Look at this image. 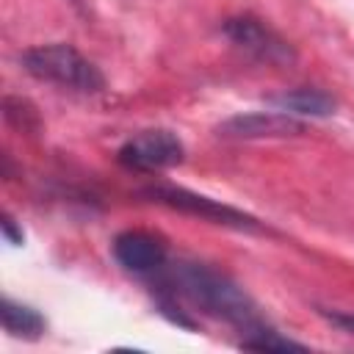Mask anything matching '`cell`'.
<instances>
[{"mask_svg": "<svg viewBox=\"0 0 354 354\" xmlns=\"http://www.w3.org/2000/svg\"><path fill=\"white\" fill-rule=\"evenodd\" d=\"M241 348H252V351H304L307 346L293 340V337H285L282 332L260 324L254 329H249L241 340Z\"/></svg>", "mask_w": 354, "mask_h": 354, "instance_id": "cell-10", "label": "cell"}, {"mask_svg": "<svg viewBox=\"0 0 354 354\" xmlns=\"http://www.w3.org/2000/svg\"><path fill=\"white\" fill-rule=\"evenodd\" d=\"M304 130V122L285 113V111H252V113H235L227 122L218 124V136L224 138H285L299 136Z\"/></svg>", "mask_w": 354, "mask_h": 354, "instance_id": "cell-6", "label": "cell"}, {"mask_svg": "<svg viewBox=\"0 0 354 354\" xmlns=\"http://www.w3.org/2000/svg\"><path fill=\"white\" fill-rule=\"evenodd\" d=\"M22 66L28 75H33L36 80H47L72 91H83V94H94L105 88V75L100 72V66L94 61H88L80 50H75L72 44H39L30 47L19 55Z\"/></svg>", "mask_w": 354, "mask_h": 354, "instance_id": "cell-2", "label": "cell"}, {"mask_svg": "<svg viewBox=\"0 0 354 354\" xmlns=\"http://www.w3.org/2000/svg\"><path fill=\"white\" fill-rule=\"evenodd\" d=\"M271 102L277 105V111H285V113H290L296 119L299 116L326 119L337 108V102L326 91H318V88H293V91H285V94L271 97Z\"/></svg>", "mask_w": 354, "mask_h": 354, "instance_id": "cell-8", "label": "cell"}, {"mask_svg": "<svg viewBox=\"0 0 354 354\" xmlns=\"http://www.w3.org/2000/svg\"><path fill=\"white\" fill-rule=\"evenodd\" d=\"M113 257L122 268L133 271V274H152L158 268H163L166 263V246L158 235L147 232V230H124L113 238L111 243Z\"/></svg>", "mask_w": 354, "mask_h": 354, "instance_id": "cell-7", "label": "cell"}, {"mask_svg": "<svg viewBox=\"0 0 354 354\" xmlns=\"http://www.w3.org/2000/svg\"><path fill=\"white\" fill-rule=\"evenodd\" d=\"M0 315H3V329L11 335V337H25V340H36L41 332H44V318L39 310L28 307V304H19L14 299H3L0 301Z\"/></svg>", "mask_w": 354, "mask_h": 354, "instance_id": "cell-9", "label": "cell"}, {"mask_svg": "<svg viewBox=\"0 0 354 354\" xmlns=\"http://www.w3.org/2000/svg\"><path fill=\"white\" fill-rule=\"evenodd\" d=\"M166 282L171 285L174 293L185 296L191 304L202 307L205 313L216 315V318H224L227 324H235L241 326L243 332L266 324L257 313V304L252 301V296L235 285L227 274L210 268V266H202V263H177Z\"/></svg>", "mask_w": 354, "mask_h": 354, "instance_id": "cell-1", "label": "cell"}, {"mask_svg": "<svg viewBox=\"0 0 354 354\" xmlns=\"http://www.w3.org/2000/svg\"><path fill=\"white\" fill-rule=\"evenodd\" d=\"M0 227H3V235H6V241H8V243H14V246H19V243H22V238H25V235H22V230L14 224V218H11V216H3Z\"/></svg>", "mask_w": 354, "mask_h": 354, "instance_id": "cell-11", "label": "cell"}, {"mask_svg": "<svg viewBox=\"0 0 354 354\" xmlns=\"http://www.w3.org/2000/svg\"><path fill=\"white\" fill-rule=\"evenodd\" d=\"M326 318L335 326H340V329H346V332L354 335V313H326Z\"/></svg>", "mask_w": 354, "mask_h": 354, "instance_id": "cell-12", "label": "cell"}, {"mask_svg": "<svg viewBox=\"0 0 354 354\" xmlns=\"http://www.w3.org/2000/svg\"><path fill=\"white\" fill-rule=\"evenodd\" d=\"M141 196H147L149 202L166 205L171 210L191 213V216H199L205 221L221 224V227H232V230H243V232H260V221L254 216H249L232 205H224L218 199H210L205 194L180 188V185H149L141 191Z\"/></svg>", "mask_w": 354, "mask_h": 354, "instance_id": "cell-3", "label": "cell"}, {"mask_svg": "<svg viewBox=\"0 0 354 354\" xmlns=\"http://www.w3.org/2000/svg\"><path fill=\"white\" fill-rule=\"evenodd\" d=\"M221 33L232 44H238L241 50H246L249 55H254L266 64H290L296 58L293 47L257 17H249V14L230 17L221 22Z\"/></svg>", "mask_w": 354, "mask_h": 354, "instance_id": "cell-5", "label": "cell"}, {"mask_svg": "<svg viewBox=\"0 0 354 354\" xmlns=\"http://www.w3.org/2000/svg\"><path fill=\"white\" fill-rule=\"evenodd\" d=\"M183 158L185 147L171 130H141L116 152V160L130 171H160L183 163Z\"/></svg>", "mask_w": 354, "mask_h": 354, "instance_id": "cell-4", "label": "cell"}]
</instances>
